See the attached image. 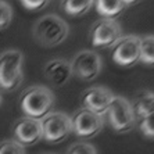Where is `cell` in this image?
Segmentation results:
<instances>
[{
	"instance_id": "cell-15",
	"label": "cell",
	"mask_w": 154,
	"mask_h": 154,
	"mask_svg": "<svg viewBox=\"0 0 154 154\" xmlns=\"http://www.w3.org/2000/svg\"><path fill=\"white\" fill-rule=\"evenodd\" d=\"M92 0H67L63 3V10L69 17H82L92 8Z\"/></svg>"
},
{
	"instance_id": "cell-21",
	"label": "cell",
	"mask_w": 154,
	"mask_h": 154,
	"mask_svg": "<svg viewBox=\"0 0 154 154\" xmlns=\"http://www.w3.org/2000/svg\"><path fill=\"white\" fill-rule=\"evenodd\" d=\"M47 4H49L47 0H35V2L33 0H22L21 2V6L28 11H39L46 7Z\"/></svg>"
},
{
	"instance_id": "cell-20",
	"label": "cell",
	"mask_w": 154,
	"mask_h": 154,
	"mask_svg": "<svg viewBox=\"0 0 154 154\" xmlns=\"http://www.w3.org/2000/svg\"><path fill=\"white\" fill-rule=\"evenodd\" d=\"M139 131L144 137L154 140V115L139 121Z\"/></svg>"
},
{
	"instance_id": "cell-5",
	"label": "cell",
	"mask_w": 154,
	"mask_h": 154,
	"mask_svg": "<svg viewBox=\"0 0 154 154\" xmlns=\"http://www.w3.org/2000/svg\"><path fill=\"white\" fill-rule=\"evenodd\" d=\"M108 122L117 133H128L136 125L132 106L125 97L114 96L107 110Z\"/></svg>"
},
{
	"instance_id": "cell-17",
	"label": "cell",
	"mask_w": 154,
	"mask_h": 154,
	"mask_svg": "<svg viewBox=\"0 0 154 154\" xmlns=\"http://www.w3.org/2000/svg\"><path fill=\"white\" fill-rule=\"evenodd\" d=\"M0 154H25V147L14 139H6L0 142Z\"/></svg>"
},
{
	"instance_id": "cell-6",
	"label": "cell",
	"mask_w": 154,
	"mask_h": 154,
	"mask_svg": "<svg viewBox=\"0 0 154 154\" xmlns=\"http://www.w3.org/2000/svg\"><path fill=\"white\" fill-rule=\"evenodd\" d=\"M140 42L142 38L137 35H126L117 40L111 47V58L117 65L124 68H131L139 63Z\"/></svg>"
},
{
	"instance_id": "cell-4",
	"label": "cell",
	"mask_w": 154,
	"mask_h": 154,
	"mask_svg": "<svg viewBox=\"0 0 154 154\" xmlns=\"http://www.w3.org/2000/svg\"><path fill=\"white\" fill-rule=\"evenodd\" d=\"M42 124V139L49 144H57L72 133L71 117L65 112H50L40 121Z\"/></svg>"
},
{
	"instance_id": "cell-23",
	"label": "cell",
	"mask_w": 154,
	"mask_h": 154,
	"mask_svg": "<svg viewBox=\"0 0 154 154\" xmlns=\"http://www.w3.org/2000/svg\"><path fill=\"white\" fill-rule=\"evenodd\" d=\"M43 154H54V153H43Z\"/></svg>"
},
{
	"instance_id": "cell-3",
	"label": "cell",
	"mask_w": 154,
	"mask_h": 154,
	"mask_svg": "<svg viewBox=\"0 0 154 154\" xmlns=\"http://www.w3.org/2000/svg\"><path fill=\"white\" fill-rule=\"evenodd\" d=\"M24 54L17 49H8L0 54V89L15 90L24 81Z\"/></svg>"
},
{
	"instance_id": "cell-22",
	"label": "cell",
	"mask_w": 154,
	"mask_h": 154,
	"mask_svg": "<svg viewBox=\"0 0 154 154\" xmlns=\"http://www.w3.org/2000/svg\"><path fill=\"white\" fill-rule=\"evenodd\" d=\"M2 103H3V99H2V94H0V107H2Z\"/></svg>"
},
{
	"instance_id": "cell-1",
	"label": "cell",
	"mask_w": 154,
	"mask_h": 154,
	"mask_svg": "<svg viewBox=\"0 0 154 154\" xmlns=\"http://www.w3.org/2000/svg\"><path fill=\"white\" fill-rule=\"evenodd\" d=\"M56 103V96L49 88L33 85L26 88L20 96V108L24 117L42 121L51 112Z\"/></svg>"
},
{
	"instance_id": "cell-9",
	"label": "cell",
	"mask_w": 154,
	"mask_h": 154,
	"mask_svg": "<svg viewBox=\"0 0 154 154\" xmlns=\"http://www.w3.org/2000/svg\"><path fill=\"white\" fill-rule=\"evenodd\" d=\"M71 125L72 133H75L79 139L88 140L97 136L101 132L104 121L100 115L94 114L86 108H79L71 117Z\"/></svg>"
},
{
	"instance_id": "cell-18",
	"label": "cell",
	"mask_w": 154,
	"mask_h": 154,
	"mask_svg": "<svg viewBox=\"0 0 154 154\" xmlns=\"http://www.w3.org/2000/svg\"><path fill=\"white\" fill-rule=\"evenodd\" d=\"M11 21H13V8L6 2H0V31L7 29Z\"/></svg>"
},
{
	"instance_id": "cell-7",
	"label": "cell",
	"mask_w": 154,
	"mask_h": 154,
	"mask_svg": "<svg viewBox=\"0 0 154 154\" xmlns=\"http://www.w3.org/2000/svg\"><path fill=\"white\" fill-rule=\"evenodd\" d=\"M90 42L96 49L112 47L119 38H122V29L117 20L100 18L90 28Z\"/></svg>"
},
{
	"instance_id": "cell-19",
	"label": "cell",
	"mask_w": 154,
	"mask_h": 154,
	"mask_svg": "<svg viewBox=\"0 0 154 154\" xmlns=\"http://www.w3.org/2000/svg\"><path fill=\"white\" fill-rule=\"evenodd\" d=\"M67 154H97L96 147L88 142H76L71 144L67 150Z\"/></svg>"
},
{
	"instance_id": "cell-13",
	"label": "cell",
	"mask_w": 154,
	"mask_h": 154,
	"mask_svg": "<svg viewBox=\"0 0 154 154\" xmlns=\"http://www.w3.org/2000/svg\"><path fill=\"white\" fill-rule=\"evenodd\" d=\"M96 11L101 18L106 20H115L121 13L128 8V6L133 4L131 0H97L93 2Z\"/></svg>"
},
{
	"instance_id": "cell-16",
	"label": "cell",
	"mask_w": 154,
	"mask_h": 154,
	"mask_svg": "<svg viewBox=\"0 0 154 154\" xmlns=\"http://www.w3.org/2000/svg\"><path fill=\"white\" fill-rule=\"evenodd\" d=\"M139 63L144 64L146 67H154V35L142 38Z\"/></svg>"
},
{
	"instance_id": "cell-14",
	"label": "cell",
	"mask_w": 154,
	"mask_h": 154,
	"mask_svg": "<svg viewBox=\"0 0 154 154\" xmlns=\"http://www.w3.org/2000/svg\"><path fill=\"white\" fill-rule=\"evenodd\" d=\"M135 114V118L137 119H144L150 115H154V92H140L136 94V97L133 99L131 103Z\"/></svg>"
},
{
	"instance_id": "cell-2",
	"label": "cell",
	"mask_w": 154,
	"mask_h": 154,
	"mask_svg": "<svg viewBox=\"0 0 154 154\" xmlns=\"http://www.w3.org/2000/svg\"><path fill=\"white\" fill-rule=\"evenodd\" d=\"M33 38L40 46L54 47L61 45L69 33L68 24L56 14H47L39 18L33 25Z\"/></svg>"
},
{
	"instance_id": "cell-10",
	"label": "cell",
	"mask_w": 154,
	"mask_h": 154,
	"mask_svg": "<svg viewBox=\"0 0 154 154\" xmlns=\"http://www.w3.org/2000/svg\"><path fill=\"white\" fill-rule=\"evenodd\" d=\"M114 94L108 88L104 86H93L86 89L81 94V108H86L94 114L103 117L107 114V110L111 104Z\"/></svg>"
},
{
	"instance_id": "cell-12",
	"label": "cell",
	"mask_w": 154,
	"mask_h": 154,
	"mask_svg": "<svg viewBox=\"0 0 154 154\" xmlns=\"http://www.w3.org/2000/svg\"><path fill=\"white\" fill-rule=\"evenodd\" d=\"M45 75L56 86H64L72 76L71 63L65 58H53L45 65Z\"/></svg>"
},
{
	"instance_id": "cell-8",
	"label": "cell",
	"mask_w": 154,
	"mask_h": 154,
	"mask_svg": "<svg viewBox=\"0 0 154 154\" xmlns=\"http://www.w3.org/2000/svg\"><path fill=\"white\" fill-rule=\"evenodd\" d=\"M69 63H71L72 75L85 82L94 81L101 72L103 67L100 56L93 50L79 51Z\"/></svg>"
},
{
	"instance_id": "cell-11",
	"label": "cell",
	"mask_w": 154,
	"mask_h": 154,
	"mask_svg": "<svg viewBox=\"0 0 154 154\" xmlns=\"http://www.w3.org/2000/svg\"><path fill=\"white\" fill-rule=\"evenodd\" d=\"M13 136L22 147L32 146L42 139V124L38 119L28 117L18 118L13 124Z\"/></svg>"
}]
</instances>
